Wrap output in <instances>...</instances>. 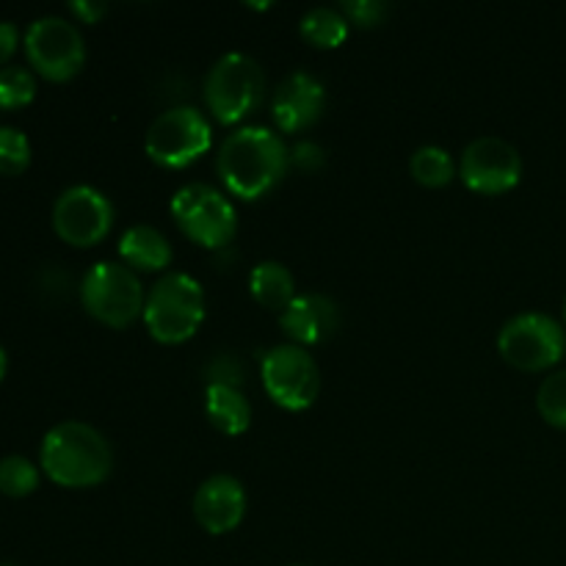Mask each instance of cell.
Masks as SVG:
<instances>
[{"label": "cell", "instance_id": "obj_1", "mask_svg": "<svg viewBox=\"0 0 566 566\" xmlns=\"http://www.w3.org/2000/svg\"><path fill=\"white\" fill-rule=\"evenodd\" d=\"M287 164L291 153L280 133L269 127H241L221 142L216 169L232 197L258 202L285 180Z\"/></svg>", "mask_w": 566, "mask_h": 566}, {"label": "cell", "instance_id": "obj_2", "mask_svg": "<svg viewBox=\"0 0 566 566\" xmlns=\"http://www.w3.org/2000/svg\"><path fill=\"white\" fill-rule=\"evenodd\" d=\"M42 470L53 484L66 490H86L103 484L114 468L108 440L94 426L66 420L42 440Z\"/></svg>", "mask_w": 566, "mask_h": 566}, {"label": "cell", "instance_id": "obj_3", "mask_svg": "<svg viewBox=\"0 0 566 566\" xmlns=\"http://www.w3.org/2000/svg\"><path fill=\"white\" fill-rule=\"evenodd\" d=\"M142 318L149 335L164 346H180L191 340L205 321L202 285L182 271L160 276L149 291Z\"/></svg>", "mask_w": 566, "mask_h": 566}, {"label": "cell", "instance_id": "obj_4", "mask_svg": "<svg viewBox=\"0 0 566 566\" xmlns=\"http://www.w3.org/2000/svg\"><path fill=\"white\" fill-rule=\"evenodd\" d=\"M265 97L263 66L247 53H227L205 77V105L221 125H238Z\"/></svg>", "mask_w": 566, "mask_h": 566}, {"label": "cell", "instance_id": "obj_5", "mask_svg": "<svg viewBox=\"0 0 566 566\" xmlns=\"http://www.w3.org/2000/svg\"><path fill=\"white\" fill-rule=\"evenodd\" d=\"M81 302L92 318L111 329H127L144 315V287L125 263H94L81 282Z\"/></svg>", "mask_w": 566, "mask_h": 566}, {"label": "cell", "instance_id": "obj_6", "mask_svg": "<svg viewBox=\"0 0 566 566\" xmlns=\"http://www.w3.org/2000/svg\"><path fill=\"white\" fill-rule=\"evenodd\" d=\"M213 144V130L202 111L177 105L155 116L144 136V153L164 169H186L202 158Z\"/></svg>", "mask_w": 566, "mask_h": 566}, {"label": "cell", "instance_id": "obj_7", "mask_svg": "<svg viewBox=\"0 0 566 566\" xmlns=\"http://www.w3.org/2000/svg\"><path fill=\"white\" fill-rule=\"evenodd\" d=\"M171 216L188 241L202 249H221L235 238L238 213L230 199L213 186L191 182L171 197Z\"/></svg>", "mask_w": 566, "mask_h": 566}, {"label": "cell", "instance_id": "obj_8", "mask_svg": "<svg viewBox=\"0 0 566 566\" xmlns=\"http://www.w3.org/2000/svg\"><path fill=\"white\" fill-rule=\"evenodd\" d=\"M497 352L512 368L542 374L564 359L566 329L545 313L514 315L497 335Z\"/></svg>", "mask_w": 566, "mask_h": 566}, {"label": "cell", "instance_id": "obj_9", "mask_svg": "<svg viewBox=\"0 0 566 566\" xmlns=\"http://www.w3.org/2000/svg\"><path fill=\"white\" fill-rule=\"evenodd\" d=\"M263 387L276 407L287 412H304L321 392V370L307 348L274 346L260 363Z\"/></svg>", "mask_w": 566, "mask_h": 566}, {"label": "cell", "instance_id": "obj_10", "mask_svg": "<svg viewBox=\"0 0 566 566\" xmlns=\"http://www.w3.org/2000/svg\"><path fill=\"white\" fill-rule=\"evenodd\" d=\"M25 55L33 70L53 83L72 81L86 64L81 31L61 17H42L25 31Z\"/></svg>", "mask_w": 566, "mask_h": 566}, {"label": "cell", "instance_id": "obj_11", "mask_svg": "<svg viewBox=\"0 0 566 566\" xmlns=\"http://www.w3.org/2000/svg\"><path fill=\"white\" fill-rule=\"evenodd\" d=\"M55 235L75 249L97 247L114 227V205L92 186H72L55 199Z\"/></svg>", "mask_w": 566, "mask_h": 566}, {"label": "cell", "instance_id": "obj_12", "mask_svg": "<svg viewBox=\"0 0 566 566\" xmlns=\"http://www.w3.org/2000/svg\"><path fill=\"white\" fill-rule=\"evenodd\" d=\"M459 177L464 186L484 197L512 191L523 177V158L517 149L497 136H481L462 153Z\"/></svg>", "mask_w": 566, "mask_h": 566}, {"label": "cell", "instance_id": "obj_13", "mask_svg": "<svg viewBox=\"0 0 566 566\" xmlns=\"http://www.w3.org/2000/svg\"><path fill=\"white\" fill-rule=\"evenodd\" d=\"M193 517L208 534L235 531L247 517V490L235 475H210L193 495Z\"/></svg>", "mask_w": 566, "mask_h": 566}, {"label": "cell", "instance_id": "obj_14", "mask_svg": "<svg viewBox=\"0 0 566 566\" xmlns=\"http://www.w3.org/2000/svg\"><path fill=\"white\" fill-rule=\"evenodd\" d=\"M326 105L324 83L310 72H291L285 81L276 86L271 114L282 133H298L313 127L321 119Z\"/></svg>", "mask_w": 566, "mask_h": 566}, {"label": "cell", "instance_id": "obj_15", "mask_svg": "<svg viewBox=\"0 0 566 566\" xmlns=\"http://www.w3.org/2000/svg\"><path fill=\"white\" fill-rule=\"evenodd\" d=\"M280 326L293 346H321L340 329V310L329 296L302 293L293 298L285 313H280Z\"/></svg>", "mask_w": 566, "mask_h": 566}, {"label": "cell", "instance_id": "obj_16", "mask_svg": "<svg viewBox=\"0 0 566 566\" xmlns=\"http://www.w3.org/2000/svg\"><path fill=\"white\" fill-rule=\"evenodd\" d=\"M119 258L127 269L136 271H164L171 265V243L160 230L147 224L130 227L119 241Z\"/></svg>", "mask_w": 566, "mask_h": 566}, {"label": "cell", "instance_id": "obj_17", "mask_svg": "<svg viewBox=\"0 0 566 566\" xmlns=\"http://www.w3.org/2000/svg\"><path fill=\"white\" fill-rule=\"evenodd\" d=\"M205 415L221 434L238 437L252 423V407L238 387L208 385L205 390Z\"/></svg>", "mask_w": 566, "mask_h": 566}, {"label": "cell", "instance_id": "obj_18", "mask_svg": "<svg viewBox=\"0 0 566 566\" xmlns=\"http://www.w3.org/2000/svg\"><path fill=\"white\" fill-rule=\"evenodd\" d=\"M249 291L260 307L285 313L296 298V282L285 265L276 263V260H265V263L254 265L252 274H249Z\"/></svg>", "mask_w": 566, "mask_h": 566}, {"label": "cell", "instance_id": "obj_19", "mask_svg": "<svg viewBox=\"0 0 566 566\" xmlns=\"http://www.w3.org/2000/svg\"><path fill=\"white\" fill-rule=\"evenodd\" d=\"M298 31H302V36L307 39L313 48L332 50V48H340V44L346 42L348 20L343 17V11L318 6V9H310L307 14L302 17Z\"/></svg>", "mask_w": 566, "mask_h": 566}, {"label": "cell", "instance_id": "obj_20", "mask_svg": "<svg viewBox=\"0 0 566 566\" xmlns=\"http://www.w3.org/2000/svg\"><path fill=\"white\" fill-rule=\"evenodd\" d=\"M409 171L426 188H442L457 177V164L442 147H420L409 158Z\"/></svg>", "mask_w": 566, "mask_h": 566}, {"label": "cell", "instance_id": "obj_21", "mask_svg": "<svg viewBox=\"0 0 566 566\" xmlns=\"http://www.w3.org/2000/svg\"><path fill=\"white\" fill-rule=\"evenodd\" d=\"M36 97V81L25 66H3L0 70V108H25Z\"/></svg>", "mask_w": 566, "mask_h": 566}, {"label": "cell", "instance_id": "obj_22", "mask_svg": "<svg viewBox=\"0 0 566 566\" xmlns=\"http://www.w3.org/2000/svg\"><path fill=\"white\" fill-rule=\"evenodd\" d=\"M39 486L36 464L25 457H6L0 462V492L9 497H25Z\"/></svg>", "mask_w": 566, "mask_h": 566}, {"label": "cell", "instance_id": "obj_23", "mask_svg": "<svg viewBox=\"0 0 566 566\" xmlns=\"http://www.w3.org/2000/svg\"><path fill=\"white\" fill-rule=\"evenodd\" d=\"M536 409L556 429H566V370H556L542 381L536 392Z\"/></svg>", "mask_w": 566, "mask_h": 566}, {"label": "cell", "instance_id": "obj_24", "mask_svg": "<svg viewBox=\"0 0 566 566\" xmlns=\"http://www.w3.org/2000/svg\"><path fill=\"white\" fill-rule=\"evenodd\" d=\"M31 164V144L17 127H0V175L17 177Z\"/></svg>", "mask_w": 566, "mask_h": 566}, {"label": "cell", "instance_id": "obj_25", "mask_svg": "<svg viewBox=\"0 0 566 566\" xmlns=\"http://www.w3.org/2000/svg\"><path fill=\"white\" fill-rule=\"evenodd\" d=\"M340 11L348 25L354 22L357 28H374L385 22V17L390 14V6L381 3V0H343Z\"/></svg>", "mask_w": 566, "mask_h": 566}, {"label": "cell", "instance_id": "obj_26", "mask_svg": "<svg viewBox=\"0 0 566 566\" xmlns=\"http://www.w3.org/2000/svg\"><path fill=\"white\" fill-rule=\"evenodd\" d=\"M241 381H243V370L238 368V363L232 357L213 359V365L208 368V385L238 387Z\"/></svg>", "mask_w": 566, "mask_h": 566}, {"label": "cell", "instance_id": "obj_27", "mask_svg": "<svg viewBox=\"0 0 566 566\" xmlns=\"http://www.w3.org/2000/svg\"><path fill=\"white\" fill-rule=\"evenodd\" d=\"M291 160L302 166V169L315 171L318 166H324V149H321L318 144H298L291 153Z\"/></svg>", "mask_w": 566, "mask_h": 566}, {"label": "cell", "instance_id": "obj_28", "mask_svg": "<svg viewBox=\"0 0 566 566\" xmlns=\"http://www.w3.org/2000/svg\"><path fill=\"white\" fill-rule=\"evenodd\" d=\"M70 11L77 17V20L86 22V25H94V22H99V17L108 11V3H97V0H75V3H70Z\"/></svg>", "mask_w": 566, "mask_h": 566}, {"label": "cell", "instance_id": "obj_29", "mask_svg": "<svg viewBox=\"0 0 566 566\" xmlns=\"http://www.w3.org/2000/svg\"><path fill=\"white\" fill-rule=\"evenodd\" d=\"M17 44H20V33H17V28L11 25V22H0V64H6V61L14 55Z\"/></svg>", "mask_w": 566, "mask_h": 566}, {"label": "cell", "instance_id": "obj_30", "mask_svg": "<svg viewBox=\"0 0 566 566\" xmlns=\"http://www.w3.org/2000/svg\"><path fill=\"white\" fill-rule=\"evenodd\" d=\"M6 368H9V359H6V352H3V346H0V381H3V376H6Z\"/></svg>", "mask_w": 566, "mask_h": 566}, {"label": "cell", "instance_id": "obj_31", "mask_svg": "<svg viewBox=\"0 0 566 566\" xmlns=\"http://www.w3.org/2000/svg\"><path fill=\"white\" fill-rule=\"evenodd\" d=\"M564 324H566V302H564Z\"/></svg>", "mask_w": 566, "mask_h": 566}, {"label": "cell", "instance_id": "obj_32", "mask_svg": "<svg viewBox=\"0 0 566 566\" xmlns=\"http://www.w3.org/2000/svg\"><path fill=\"white\" fill-rule=\"evenodd\" d=\"M0 566H14V564H0Z\"/></svg>", "mask_w": 566, "mask_h": 566}]
</instances>
